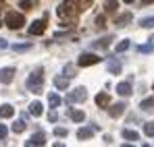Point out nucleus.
I'll return each instance as SVG.
<instances>
[{"instance_id":"obj_21","label":"nucleus","mask_w":154,"mask_h":147,"mask_svg":"<svg viewBox=\"0 0 154 147\" xmlns=\"http://www.w3.org/2000/svg\"><path fill=\"white\" fill-rule=\"evenodd\" d=\"M11 128H13V133H17V135H19V133H23V131L27 128V124H25V120H17Z\"/></svg>"},{"instance_id":"obj_31","label":"nucleus","mask_w":154,"mask_h":147,"mask_svg":"<svg viewBox=\"0 0 154 147\" xmlns=\"http://www.w3.org/2000/svg\"><path fill=\"white\" fill-rule=\"evenodd\" d=\"M54 135H56V137H67V128L56 126V128H54Z\"/></svg>"},{"instance_id":"obj_2","label":"nucleus","mask_w":154,"mask_h":147,"mask_svg":"<svg viewBox=\"0 0 154 147\" xmlns=\"http://www.w3.org/2000/svg\"><path fill=\"white\" fill-rule=\"evenodd\" d=\"M25 85H27L29 91H33V93H42V85H44V69H35L33 73L27 77Z\"/></svg>"},{"instance_id":"obj_32","label":"nucleus","mask_w":154,"mask_h":147,"mask_svg":"<svg viewBox=\"0 0 154 147\" xmlns=\"http://www.w3.org/2000/svg\"><path fill=\"white\" fill-rule=\"evenodd\" d=\"M6 135H8V128L4 124H0V139H6Z\"/></svg>"},{"instance_id":"obj_9","label":"nucleus","mask_w":154,"mask_h":147,"mask_svg":"<svg viewBox=\"0 0 154 147\" xmlns=\"http://www.w3.org/2000/svg\"><path fill=\"white\" fill-rule=\"evenodd\" d=\"M25 145L27 147H31V145H46V135H44V133H35V135H31L29 141H25Z\"/></svg>"},{"instance_id":"obj_25","label":"nucleus","mask_w":154,"mask_h":147,"mask_svg":"<svg viewBox=\"0 0 154 147\" xmlns=\"http://www.w3.org/2000/svg\"><path fill=\"white\" fill-rule=\"evenodd\" d=\"M140 25H142L144 29H152V27H154V17H150V19H142Z\"/></svg>"},{"instance_id":"obj_14","label":"nucleus","mask_w":154,"mask_h":147,"mask_svg":"<svg viewBox=\"0 0 154 147\" xmlns=\"http://www.w3.org/2000/svg\"><path fill=\"white\" fill-rule=\"evenodd\" d=\"M117 93L123 96V98H127L129 93H131V85H129L127 81H125V83H119V85H117Z\"/></svg>"},{"instance_id":"obj_12","label":"nucleus","mask_w":154,"mask_h":147,"mask_svg":"<svg viewBox=\"0 0 154 147\" xmlns=\"http://www.w3.org/2000/svg\"><path fill=\"white\" fill-rule=\"evenodd\" d=\"M117 8H119V2H117V0H106V2H104L106 15H117Z\"/></svg>"},{"instance_id":"obj_27","label":"nucleus","mask_w":154,"mask_h":147,"mask_svg":"<svg viewBox=\"0 0 154 147\" xmlns=\"http://www.w3.org/2000/svg\"><path fill=\"white\" fill-rule=\"evenodd\" d=\"M144 133H146L148 137H154V122H148V124H144Z\"/></svg>"},{"instance_id":"obj_18","label":"nucleus","mask_w":154,"mask_h":147,"mask_svg":"<svg viewBox=\"0 0 154 147\" xmlns=\"http://www.w3.org/2000/svg\"><path fill=\"white\" fill-rule=\"evenodd\" d=\"M19 6H21L23 10H31V8H35V6H38V0H21V2H19Z\"/></svg>"},{"instance_id":"obj_3","label":"nucleus","mask_w":154,"mask_h":147,"mask_svg":"<svg viewBox=\"0 0 154 147\" xmlns=\"http://www.w3.org/2000/svg\"><path fill=\"white\" fill-rule=\"evenodd\" d=\"M4 25H6L8 29L17 31V29H21V27L25 25V17H23L21 13H17V10H8L6 17H4Z\"/></svg>"},{"instance_id":"obj_19","label":"nucleus","mask_w":154,"mask_h":147,"mask_svg":"<svg viewBox=\"0 0 154 147\" xmlns=\"http://www.w3.org/2000/svg\"><path fill=\"white\" fill-rule=\"evenodd\" d=\"M71 120L73 122H83L85 120V114L81 110H71Z\"/></svg>"},{"instance_id":"obj_33","label":"nucleus","mask_w":154,"mask_h":147,"mask_svg":"<svg viewBox=\"0 0 154 147\" xmlns=\"http://www.w3.org/2000/svg\"><path fill=\"white\" fill-rule=\"evenodd\" d=\"M56 118H58V114H56L54 110H50V112H48V120H50V122H56Z\"/></svg>"},{"instance_id":"obj_10","label":"nucleus","mask_w":154,"mask_h":147,"mask_svg":"<svg viewBox=\"0 0 154 147\" xmlns=\"http://www.w3.org/2000/svg\"><path fill=\"white\" fill-rule=\"evenodd\" d=\"M15 116V108L11 104H2L0 106V118H13Z\"/></svg>"},{"instance_id":"obj_4","label":"nucleus","mask_w":154,"mask_h":147,"mask_svg":"<svg viewBox=\"0 0 154 147\" xmlns=\"http://www.w3.org/2000/svg\"><path fill=\"white\" fill-rule=\"evenodd\" d=\"M100 60H102V58L96 56V54H81L79 60H77V64H79V66H94V64H98Z\"/></svg>"},{"instance_id":"obj_34","label":"nucleus","mask_w":154,"mask_h":147,"mask_svg":"<svg viewBox=\"0 0 154 147\" xmlns=\"http://www.w3.org/2000/svg\"><path fill=\"white\" fill-rule=\"evenodd\" d=\"M96 27H98V29H102V27H104V17H102V15L96 17Z\"/></svg>"},{"instance_id":"obj_37","label":"nucleus","mask_w":154,"mask_h":147,"mask_svg":"<svg viewBox=\"0 0 154 147\" xmlns=\"http://www.w3.org/2000/svg\"><path fill=\"white\" fill-rule=\"evenodd\" d=\"M123 2H127V4H131V2H133V0H123Z\"/></svg>"},{"instance_id":"obj_29","label":"nucleus","mask_w":154,"mask_h":147,"mask_svg":"<svg viewBox=\"0 0 154 147\" xmlns=\"http://www.w3.org/2000/svg\"><path fill=\"white\" fill-rule=\"evenodd\" d=\"M140 52L142 54H150V52H154V44H146V46H140Z\"/></svg>"},{"instance_id":"obj_16","label":"nucleus","mask_w":154,"mask_h":147,"mask_svg":"<svg viewBox=\"0 0 154 147\" xmlns=\"http://www.w3.org/2000/svg\"><path fill=\"white\" fill-rule=\"evenodd\" d=\"M92 135H94V128H79L77 131V139H81V141L83 139H90Z\"/></svg>"},{"instance_id":"obj_35","label":"nucleus","mask_w":154,"mask_h":147,"mask_svg":"<svg viewBox=\"0 0 154 147\" xmlns=\"http://www.w3.org/2000/svg\"><path fill=\"white\" fill-rule=\"evenodd\" d=\"M4 48H8V44H6V40L0 37V50H4Z\"/></svg>"},{"instance_id":"obj_17","label":"nucleus","mask_w":154,"mask_h":147,"mask_svg":"<svg viewBox=\"0 0 154 147\" xmlns=\"http://www.w3.org/2000/svg\"><path fill=\"white\" fill-rule=\"evenodd\" d=\"M123 137L129 139V141H137V139H140V133H137V131H131V128H125V131H123Z\"/></svg>"},{"instance_id":"obj_1","label":"nucleus","mask_w":154,"mask_h":147,"mask_svg":"<svg viewBox=\"0 0 154 147\" xmlns=\"http://www.w3.org/2000/svg\"><path fill=\"white\" fill-rule=\"evenodd\" d=\"M90 4H92V0H65V2L58 6V10H56V13H58V17H60V19L75 21L83 10H88V8H90Z\"/></svg>"},{"instance_id":"obj_26","label":"nucleus","mask_w":154,"mask_h":147,"mask_svg":"<svg viewBox=\"0 0 154 147\" xmlns=\"http://www.w3.org/2000/svg\"><path fill=\"white\" fill-rule=\"evenodd\" d=\"M48 104H50V108H56V106L60 104V98L54 96V93H50V96H48Z\"/></svg>"},{"instance_id":"obj_36","label":"nucleus","mask_w":154,"mask_h":147,"mask_svg":"<svg viewBox=\"0 0 154 147\" xmlns=\"http://www.w3.org/2000/svg\"><path fill=\"white\" fill-rule=\"evenodd\" d=\"M154 0H142V4H152Z\"/></svg>"},{"instance_id":"obj_20","label":"nucleus","mask_w":154,"mask_h":147,"mask_svg":"<svg viewBox=\"0 0 154 147\" xmlns=\"http://www.w3.org/2000/svg\"><path fill=\"white\" fill-rule=\"evenodd\" d=\"M108 71L112 75H119L121 73V62H117V60H108Z\"/></svg>"},{"instance_id":"obj_6","label":"nucleus","mask_w":154,"mask_h":147,"mask_svg":"<svg viewBox=\"0 0 154 147\" xmlns=\"http://www.w3.org/2000/svg\"><path fill=\"white\" fill-rule=\"evenodd\" d=\"M15 69L13 66H4V69H0V83H4V85H8V83H13V79H15Z\"/></svg>"},{"instance_id":"obj_8","label":"nucleus","mask_w":154,"mask_h":147,"mask_svg":"<svg viewBox=\"0 0 154 147\" xmlns=\"http://www.w3.org/2000/svg\"><path fill=\"white\" fill-rule=\"evenodd\" d=\"M125 108H127V106H125V104L121 101V104H115V106H110V104H108V108H106V110H108L110 118H119V116H123Z\"/></svg>"},{"instance_id":"obj_24","label":"nucleus","mask_w":154,"mask_h":147,"mask_svg":"<svg viewBox=\"0 0 154 147\" xmlns=\"http://www.w3.org/2000/svg\"><path fill=\"white\" fill-rule=\"evenodd\" d=\"M129 46H131V42H129V40H123V42H119V44H117V52H127L129 50Z\"/></svg>"},{"instance_id":"obj_23","label":"nucleus","mask_w":154,"mask_h":147,"mask_svg":"<svg viewBox=\"0 0 154 147\" xmlns=\"http://www.w3.org/2000/svg\"><path fill=\"white\" fill-rule=\"evenodd\" d=\"M140 108H142V110H152L154 108V98H146L140 104Z\"/></svg>"},{"instance_id":"obj_7","label":"nucleus","mask_w":154,"mask_h":147,"mask_svg":"<svg viewBox=\"0 0 154 147\" xmlns=\"http://www.w3.org/2000/svg\"><path fill=\"white\" fill-rule=\"evenodd\" d=\"M44 31H46V17L40 19V21H33L31 27H29V33H31V35H42Z\"/></svg>"},{"instance_id":"obj_11","label":"nucleus","mask_w":154,"mask_h":147,"mask_svg":"<svg viewBox=\"0 0 154 147\" xmlns=\"http://www.w3.org/2000/svg\"><path fill=\"white\" fill-rule=\"evenodd\" d=\"M108 104H110V96H108L106 91H102V93L96 96V106H98V108H108Z\"/></svg>"},{"instance_id":"obj_28","label":"nucleus","mask_w":154,"mask_h":147,"mask_svg":"<svg viewBox=\"0 0 154 147\" xmlns=\"http://www.w3.org/2000/svg\"><path fill=\"white\" fill-rule=\"evenodd\" d=\"M29 48H31V44H15V46H13L15 52H25V50H29Z\"/></svg>"},{"instance_id":"obj_30","label":"nucleus","mask_w":154,"mask_h":147,"mask_svg":"<svg viewBox=\"0 0 154 147\" xmlns=\"http://www.w3.org/2000/svg\"><path fill=\"white\" fill-rule=\"evenodd\" d=\"M108 42H112V37H104V40H100V42H96L94 46H96V48H106Z\"/></svg>"},{"instance_id":"obj_13","label":"nucleus","mask_w":154,"mask_h":147,"mask_svg":"<svg viewBox=\"0 0 154 147\" xmlns=\"http://www.w3.org/2000/svg\"><path fill=\"white\" fill-rule=\"evenodd\" d=\"M131 19H133V15H131V13H125V15H121V17L115 19V25H117V27H125Z\"/></svg>"},{"instance_id":"obj_5","label":"nucleus","mask_w":154,"mask_h":147,"mask_svg":"<svg viewBox=\"0 0 154 147\" xmlns=\"http://www.w3.org/2000/svg\"><path fill=\"white\" fill-rule=\"evenodd\" d=\"M85 99H88L85 87H77V89H73V91L67 96V101H69V104H73V101H85Z\"/></svg>"},{"instance_id":"obj_22","label":"nucleus","mask_w":154,"mask_h":147,"mask_svg":"<svg viewBox=\"0 0 154 147\" xmlns=\"http://www.w3.org/2000/svg\"><path fill=\"white\" fill-rule=\"evenodd\" d=\"M54 85H56L58 89H67V87H69V79H63V77H56V79H54Z\"/></svg>"},{"instance_id":"obj_15","label":"nucleus","mask_w":154,"mask_h":147,"mask_svg":"<svg viewBox=\"0 0 154 147\" xmlns=\"http://www.w3.org/2000/svg\"><path fill=\"white\" fill-rule=\"evenodd\" d=\"M42 112H44V108H42L40 101H33V104L29 106V114H31V116H42Z\"/></svg>"}]
</instances>
